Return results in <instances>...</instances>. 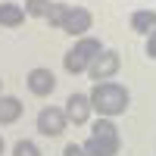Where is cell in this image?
Here are the masks:
<instances>
[{
    "mask_svg": "<svg viewBox=\"0 0 156 156\" xmlns=\"http://www.w3.org/2000/svg\"><path fill=\"white\" fill-rule=\"evenodd\" d=\"M90 109H97L103 119H112V115H122L128 109V103H131V97H128V90L119 84V81H97L94 90H90Z\"/></svg>",
    "mask_w": 156,
    "mask_h": 156,
    "instance_id": "6da1fadb",
    "label": "cell"
},
{
    "mask_svg": "<svg viewBox=\"0 0 156 156\" xmlns=\"http://www.w3.org/2000/svg\"><path fill=\"white\" fill-rule=\"evenodd\" d=\"M100 53H103V47H100L97 37H78L75 47L62 56V66H66L69 75H81V72H87V66H90Z\"/></svg>",
    "mask_w": 156,
    "mask_h": 156,
    "instance_id": "7a4b0ae2",
    "label": "cell"
},
{
    "mask_svg": "<svg viewBox=\"0 0 156 156\" xmlns=\"http://www.w3.org/2000/svg\"><path fill=\"white\" fill-rule=\"evenodd\" d=\"M66 125H69V119H66V112L59 106H44L37 112V131L44 137H59L66 131Z\"/></svg>",
    "mask_w": 156,
    "mask_h": 156,
    "instance_id": "3957f363",
    "label": "cell"
},
{
    "mask_svg": "<svg viewBox=\"0 0 156 156\" xmlns=\"http://www.w3.org/2000/svg\"><path fill=\"white\" fill-rule=\"evenodd\" d=\"M122 69V59H119V53L115 50H103V53L87 66V75L94 78V81H109V78Z\"/></svg>",
    "mask_w": 156,
    "mask_h": 156,
    "instance_id": "277c9868",
    "label": "cell"
},
{
    "mask_svg": "<svg viewBox=\"0 0 156 156\" xmlns=\"http://www.w3.org/2000/svg\"><path fill=\"white\" fill-rule=\"evenodd\" d=\"M25 84H28V90H31L34 97H50V94L56 90V75L50 72V69H41V66H37V69L28 72Z\"/></svg>",
    "mask_w": 156,
    "mask_h": 156,
    "instance_id": "5b68a950",
    "label": "cell"
},
{
    "mask_svg": "<svg viewBox=\"0 0 156 156\" xmlns=\"http://www.w3.org/2000/svg\"><path fill=\"white\" fill-rule=\"evenodd\" d=\"M94 25V16L84 9V6H69V16L62 22V31L72 34V37H84V31H90Z\"/></svg>",
    "mask_w": 156,
    "mask_h": 156,
    "instance_id": "8992f818",
    "label": "cell"
},
{
    "mask_svg": "<svg viewBox=\"0 0 156 156\" xmlns=\"http://www.w3.org/2000/svg\"><path fill=\"white\" fill-rule=\"evenodd\" d=\"M66 119L72 122V125H84L87 119H90V97L87 94H72L69 100H66Z\"/></svg>",
    "mask_w": 156,
    "mask_h": 156,
    "instance_id": "52a82bcc",
    "label": "cell"
},
{
    "mask_svg": "<svg viewBox=\"0 0 156 156\" xmlns=\"http://www.w3.org/2000/svg\"><path fill=\"white\" fill-rule=\"evenodd\" d=\"M84 153L87 156H115L122 147V140H103V137H87L84 140Z\"/></svg>",
    "mask_w": 156,
    "mask_h": 156,
    "instance_id": "ba28073f",
    "label": "cell"
},
{
    "mask_svg": "<svg viewBox=\"0 0 156 156\" xmlns=\"http://www.w3.org/2000/svg\"><path fill=\"white\" fill-rule=\"evenodd\" d=\"M22 119V100L19 97H0V125H12Z\"/></svg>",
    "mask_w": 156,
    "mask_h": 156,
    "instance_id": "9c48e42d",
    "label": "cell"
},
{
    "mask_svg": "<svg viewBox=\"0 0 156 156\" xmlns=\"http://www.w3.org/2000/svg\"><path fill=\"white\" fill-rule=\"evenodd\" d=\"M131 28L140 34H153L156 31V12L153 9H134L131 12Z\"/></svg>",
    "mask_w": 156,
    "mask_h": 156,
    "instance_id": "30bf717a",
    "label": "cell"
},
{
    "mask_svg": "<svg viewBox=\"0 0 156 156\" xmlns=\"http://www.w3.org/2000/svg\"><path fill=\"white\" fill-rule=\"evenodd\" d=\"M25 22V9L16 6V3H0V25H6V28H19Z\"/></svg>",
    "mask_w": 156,
    "mask_h": 156,
    "instance_id": "8fae6325",
    "label": "cell"
},
{
    "mask_svg": "<svg viewBox=\"0 0 156 156\" xmlns=\"http://www.w3.org/2000/svg\"><path fill=\"white\" fill-rule=\"evenodd\" d=\"M90 137H103V140H119V128L112 125V119H97L90 128Z\"/></svg>",
    "mask_w": 156,
    "mask_h": 156,
    "instance_id": "7c38bea8",
    "label": "cell"
},
{
    "mask_svg": "<svg viewBox=\"0 0 156 156\" xmlns=\"http://www.w3.org/2000/svg\"><path fill=\"white\" fill-rule=\"evenodd\" d=\"M66 16H69V3H50V9H47L44 19L50 22V28H62Z\"/></svg>",
    "mask_w": 156,
    "mask_h": 156,
    "instance_id": "4fadbf2b",
    "label": "cell"
},
{
    "mask_svg": "<svg viewBox=\"0 0 156 156\" xmlns=\"http://www.w3.org/2000/svg\"><path fill=\"white\" fill-rule=\"evenodd\" d=\"M47 9H50V0H25V12L28 16H47Z\"/></svg>",
    "mask_w": 156,
    "mask_h": 156,
    "instance_id": "5bb4252c",
    "label": "cell"
},
{
    "mask_svg": "<svg viewBox=\"0 0 156 156\" xmlns=\"http://www.w3.org/2000/svg\"><path fill=\"white\" fill-rule=\"evenodd\" d=\"M12 156H41V150H37L34 140H19V144L12 147Z\"/></svg>",
    "mask_w": 156,
    "mask_h": 156,
    "instance_id": "9a60e30c",
    "label": "cell"
},
{
    "mask_svg": "<svg viewBox=\"0 0 156 156\" xmlns=\"http://www.w3.org/2000/svg\"><path fill=\"white\" fill-rule=\"evenodd\" d=\"M62 156H87L81 144H66V150H62Z\"/></svg>",
    "mask_w": 156,
    "mask_h": 156,
    "instance_id": "2e32d148",
    "label": "cell"
},
{
    "mask_svg": "<svg viewBox=\"0 0 156 156\" xmlns=\"http://www.w3.org/2000/svg\"><path fill=\"white\" fill-rule=\"evenodd\" d=\"M147 56H150V59H156V31H153V34H147Z\"/></svg>",
    "mask_w": 156,
    "mask_h": 156,
    "instance_id": "e0dca14e",
    "label": "cell"
},
{
    "mask_svg": "<svg viewBox=\"0 0 156 156\" xmlns=\"http://www.w3.org/2000/svg\"><path fill=\"white\" fill-rule=\"evenodd\" d=\"M0 156H3V137H0Z\"/></svg>",
    "mask_w": 156,
    "mask_h": 156,
    "instance_id": "ac0fdd59",
    "label": "cell"
},
{
    "mask_svg": "<svg viewBox=\"0 0 156 156\" xmlns=\"http://www.w3.org/2000/svg\"><path fill=\"white\" fill-rule=\"evenodd\" d=\"M0 87H3V81H0Z\"/></svg>",
    "mask_w": 156,
    "mask_h": 156,
    "instance_id": "d6986e66",
    "label": "cell"
}]
</instances>
